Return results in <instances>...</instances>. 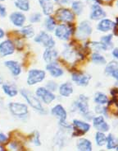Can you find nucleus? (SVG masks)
<instances>
[{"instance_id": "f257e3e1", "label": "nucleus", "mask_w": 118, "mask_h": 151, "mask_svg": "<svg viewBox=\"0 0 118 151\" xmlns=\"http://www.w3.org/2000/svg\"><path fill=\"white\" fill-rule=\"evenodd\" d=\"M20 93L23 96V98L26 100V102H28L34 109H35L40 112H45V110H44L40 100L35 96H34V94L31 92L26 89H22L20 91Z\"/></svg>"}, {"instance_id": "f03ea898", "label": "nucleus", "mask_w": 118, "mask_h": 151, "mask_svg": "<svg viewBox=\"0 0 118 151\" xmlns=\"http://www.w3.org/2000/svg\"><path fill=\"white\" fill-rule=\"evenodd\" d=\"M72 32L73 30L71 26L67 24H61L57 27V28L55 30V35L60 40L67 41L71 36Z\"/></svg>"}, {"instance_id": "7ed1b4c3", "label": "nucleus", "mask_w": 118, "mask_h": 151, "mask_svg": "<svg viewBox=\"0 0 118 151\" xmlns=\"http://www.w3.org/2000/svg\"><path fill=\"white\" fill-rule=\"evenodd\" d=\"M45 78V72L40 70H30L27 78L28 85H35L42 82Z\"/></svg>"}, {"instance_id": "20e7f679", "label": "nucleus", "mask_w": 118, "mask_h": 151, "mask_svg": "<svg viewBox=\"0 0 118 151\" xmlns=\"http://www.w3.org/2000/svg\"><path fill=\"white\" fill-rule=\"evenodd\" d=\"M9 109L12 114L16 116H25L28 113V107L23 103L11 102L9 104Z\"/></svg>"}, {"instance_id": "39448f33", "label": "nucleus", "mask_w": 118, "mask_h": 151, "mask_svg": "<svg viewBox=\"0 0 118 151\" xmlns=\"http://www.w3.org/2000/svg\"><path fill=\"white\" fill-rule=\"evenodd\" d=\"M35 41L37 43H40L45 46L46 48H53L55 45V41L53 39V37H50L49 34L45 32H41L35 38Z\"/></svg>"}, {"instance_id": "423d86ee", "label": "nucleus", "mask_w": 118, "mask_h": 151, "mask_svg": "<svg viewBox=\"0 0 118 151\" xmlns=\"http://www.w3.org/2000/svg\"><path fill=\"white\" fill-rule=\"evenodd\" d=\"M36 95L46 104L51 103L55 99V95L50 90L45 88H39L36 90Z\"/></svg>"}, {"instance_id": "0eeeda50", "label": "nucleus", "mask_w": 118, "mask_h": 151, "mask_svg": "<svg viewBox=\"0 0 118 151\" xmlns=\"http://www.w3.org/2000/svg\"><path fill=\"white\" fill-rule=\"evenodd\" d=\"M92 33V27L88 22H82L79 25L77 29L76 36L80 39H85L88 37H90Z\"/></svg>"}, {"instance_id": "6e6552de", "label": "nucleus", "mask_w": 118, "mask_h": 151, "mask_svg": "<svg viewBox=\"0 0 118 151\" xmlns=\"http://www.w3.org/2000/svg\"><path fill=\"white\" fill-rule=\"evenodd\" d=\"M56 16L58 20L64 22H71L74 19L73 12L66 8L58 9L56 12Z\"/></svg>"}, {"instance_id": "1a4fd4ad", "label": "nucleus", "mask_w": 118, "mask_h": 151, "mask_svg": "<svg viewBox=\"0 0 118 151\" xmlns=\"http://www.w3.org/2000/svg\"><path fill=\"white\" fill-rule=\"evenodd\" d=\"M73 126L75 128V133H74L75 136L81 135V134H85L90 131V124L79 121V120H74Z\"/></svg>"}, {"instance_id": "9d476101", "label": "nucleus", "mask_w": 118, "mask_h": 151, "mask_svg": "<svg viewBox=\"0 0 118 151\" xmlns=\"http://www.w3.org/2000/svg\"><path fill=\"white\" fill-rule=\"evenodd\" d=\"M14 52V44L10 40H6L0 43V55L7 56L10 55Z\"/></svg>"}, {"instance_id": "9b49d317", "label": "nucleus", "mask_w": 118, "mask_h": 151, "mask_svg": "<svg viewBox=\"0 0 118 151\" xmlns=\"http://www.w3.org/2000/svg\"><path fill=\"white\" fill-rule=\"evenodd\" d=\"M75 105L76 106L80 112L82 114L85 115L89 112V104H88V98L85 97L84 95H81L78 100L75 102Z\"/></svg>"}, {"instance_id": "f8f14e48", "label": "nucleus", "mask_w": 118, "mask_h": 151, "mask_svg": "<svg viewBox=\"0 0 118 151\" xmlns=\"http://www.w3.org/2000/svg\"><path fill=\"white\" fill-rule=\"evenodd\" d=\"M93 123H94V127L98 131L107 132V131H109V126L104 121V118L102 116H98L94 117V120H93Z\"/></svg>"}, {"instance_id": "ddd939ff", "label": "nucleus", "mask_w": 118, "mask_h": 151, "mask_svg": "<svg viewBox=\"0 0 118 151\" xmlns=\"http://www.w3.org/2000/svg\"><path fill=\"white\" fill-rule=\"evenodd\" d=\"M71 78L77 85L80 86H87L89 84L90 77L88 74H78V73H75L72 74Z\"/></svg>"}, {"instance_id": "4468645a", "label": "nucleus", "mask_w": 118, "mask_h": 151, "mask_svg": "<svg viewBox=\"0 0 118 151\" xmlns=\"http://www.w3.org/2000/svg\"><path fill=\"white\" fill-rule=\"evenodd\" d=\"M10 20L12 22V24L15 25L16 27H20L24 25L25 22V17L23 13L20 12H12L10 15Z\"/></svg>"}, {"instance_id": "2eb2a0df", "label": "nucleus", "mask_w": 118, "mask_h": 151, "mask_svg": "<svg viewBox=\"0 0 118 151\" xmlns=\"http://www.w3.org/2000/svg\"><path fill=\"white\" fill-rule=\"evenodd\" d=\"M105 16L106 13L98 4H95L92 6V12L90 14V18L92 20H99L101 18H103Z\"/></svg>"}, {"instance_id": "dca6fc26", "label": "nucleus", "mask_w": 118, "mask_h": 151, "mask_svg": "<svg viewBox=\"0 0 118 151\" xmlns=\"http://www.w3.org/2000/svg\"><path fill=\"white\" fill-rule=\"evenodd\" d=\"M51 113L60 120V122H64L66 118V111L61 105H57L51 110Z\"/></svg>"}, {"instance_id": "f3484780", "label": "nucleus", "mask_w": 118, "mask_h": 151, "mask_svg": "<svg viewBox=\"0 0 118 151\" xmlns=\"http://www.w3.org/2000/svg\"><path fill=\"white\" fill-rule=\"evenodd\" d=\"M5 66H7L14 76H18L21 73V68L19 63L13 60H8L5 62Z\"/></svg>"}, {"instance_id": "a211bd4d", "label": "nucleus", "mask_w": 118, "mask_h": 151, "mask_svg": "<svg viewBox=\"0 0 118 151\" xmlns=\"http://www.w3.org/2000/svg\"><path fill=\"white\" fill-rule=\"evenodd\" d=\"M57 58V51L53 48H47L44 53V60L48 64L55 63V60Z\"/></svg>"}, {"instance_id": "6ab92c4d", "label": "nucleus", "mask_w": 118, "mask_h": 151, "mask_svg": "<svg viewBox=\"0 0 118 151\" xmlns=\"http://www.w3.org/2000/svg\"><path fill=\"white\" fill-rule=\"evenodd\" d=\"M43 12L45 15H50L53 12V4L52 0H39Z\"/></svg>"}, {"instance_id": "aec40b11", "label": "nucleus", "mask_w": 118, "mask_h": 151, "mask_svg": "<svg viewBox=\"0 0 118 151\" xmlns=\"http://www.w3.org/2000/svg\"><path fill=\"white\" fill-rule=\"evenodd\" d=\"M46 69L49 71L50 74L54 78H57L61 76L63 74V71L61 69H60L55 63H50L48 64L46 66Z\"/></svg>"}, {"instance_id": "412c9836", "label": "nucleus", "mask_w": 118, "mask_h": 151, "mask_svg": "<svg viewBox=\"0 0 118 151\" xmlns=\"http://www.w3.org/2000/svg\"><path fill=\"white\" fill-rule=\"evenodd\" d=\"M115 23L109 19H102L98 25V30L100 32H108L114 27Z\"/></svg>"}, {"instance_id": "4be33fe9", "label": "nucleus", "mask_w": 118, "mask_h": 151, "mask_svg": "<svg viewBox=\"0 0 118 151\" xmlns=\"http://www.w3.org/2000/svg\"><path fill=\"white\" fill-rule=\"evenodd\" d=\"M59 93L62 97H69L73 93V86L71 83H62L59 88Z\"/></svg>"}, {"instance_id": "5701e85b", "label": "nucleus", "mask_w": 118, "mask_h": 151, "mask_svg": "<svg viewBox=\"0 0 118 151\" xmlns=\"http://www.w3.org/2000/svg\"><path fill=\"white\" fill-rule=\"evenodd\" d=\"M77 149L81 151H91L92 150V144L89 139H81L77 143Z\"/></svg>"}, {"instance_id": "b1692460", "label": "nucleus", "mask_w": 118, "mask_h": 151, "mask_svg": "<svg viewBox=\"0 0 118 151\" xmlns=\"http://www.w3.org/2000/svg\"><path fill=\"white\" fill-rule=\"evenodd\" d=\"M3 89L5 93L7 94L9 97H15L17 94V89L15 86L12 85V84H9V83H5L3 85Z\"/></svg>"}, {"instance_id": "393cba45", "label": "nucleus", "mask_w": 118, "mask_h": 151, "mask_svg": "<svg viewBox=\"0 0 118 151\" xmlns=\"http://www.w3.org/2000/svg\"><path fill=\"white\" fill-rule=\"evenodd\" d=\"M15 6L21 11H29L30 2L29 0H15Z\"/></svg>"}, {"instance_id": "a878e982", "label": "nucleus", "mask_w": 118, "mask_h": 151, "mask_svg": "<svg viewBox=\"0 0 118 151\" xmlns=\"http://www.w3.org/2000/svg\"><path fill=\"white\" fill-rule=\"evenodd\" d=\"M94 102L99 105H105L108 102L107 97L104 93H97L94 97Z\"/></svg>"}, {"instance_id": "bb28decb", "label": "nucleus", "mask_w": 118, "mask_h": 151, "mask_svg": "<svg viewBox=\"0 0 118 151\" xmlns=\"http://www.w3.org/2000/svg\"><path fill=\"white\" fill-rule=\"evenodd\" d=\"M95 140H96V144L98 145V146H102L107 142L106 135H104L102 131H98V132L96 133Z\"/></svg>"}, {"instance_id": "cd10ccee", "label": "nucleus", "mask_w": 118, "mask_h": 151, "mask_svg": "<svg viewBox=\"0 0 118 151\" xmlns=\"http://www.w3.org/2000/svg\"><path fill=\"white\" fill-rule=\"evenodd\" d=\"M117 146V140L114 138V136L110 134L107 137V148L108 150H112V149H115Z\"/></svg>"}, {"instance_id": "c85d7f7f", "label": "nucleus", "mask_w": 118, "mask_h": 151, "mask_svg": "<svg viewBox=\"0 0 118 151\" xmlns=\"http://www.w3.org/2000/svg\"><path fill=\"white\" fill-rule=\"evenodd\" d=\"M71 8L77 15H81L83 12V4L80 1H74L71 4Z\"/></svg>"}, {"instance_id": "c756f323", "label": "nucleus", "mask_w": 118, "mask_h": 151, "mask_svg": "<svg viewBox=\"0 0 118 151\" xmlns=\"http://www.w3.org/2000/svg\"><path fill=\"white\" fill-rule=\"evenodd\" d=\"M92 61L95 64H99V65H104L106 64V60L102 55H99L98 53H94L92 55Z\"/></svg>"}, {"instance_id": "7c9ffc66", "label": "nucleus", "mask_w": 118, "mask_h": 151, "mask_svg": "<svg viewBox=\"0 0 118 151\" xmlns=\"http://www.w3.org/2000/svg\"><path fill=\"white\" fill-rule=\"evenodd\" d=\"M55 27H56V22H55V21H54L53 17H48L45 20V27L48 31L52 32V31L54 30Z\"/></svg>"}, {"instance_id": "2f4dec72", "label": "nucleus", "mask_w": 118, "mask_h": 151, "mask_svg": "<svg viewBox=\"0 0 118 151\" xmlns=\"http://www.w3.org/2000/svg\"><path fill=\"white\" fill-rule=\"evenodd\" d=\"M21 33L24 35L25 37H32L34 36V34H35V32H34V28L31 26H26V27L22 28Z\"/></svg>"}, {"instance_id": "473e14b6", "label": "nucleus", "mask_w": 118, "mask_h": 151, "mask_svg": "<svg viewBox=\"0 0 118 151\" xmlns=\"http://www.w3.org/2000/svg\"><path fill=\"white\" fill-rule=\"evenodd\" d=\"M112 35H107V36L102 37V38H101V42L106 46L107 49H108V48H110V47L112 46Z\"/></svg>"}, {"instance_id": "72a5a7b5", "label": "nucleus", "mask_w": 118, "mask_h": 151, "mask_svg": "<svg viewBox=\"0 0 118 151\" xmlns=\"http://www.w3.org/2000/svg\"><path fill=\"white\" fill-rule=\"evenodd\" d=\"M117 68H118L117 62L112 61L110 62L107 65L106 69H105V72H106V74H111L113 70H115L116 69H117Z\"/></svg>"}, {"instance_id": "f704fd0d", "label": "nucleus", "mask_w": 118, "mask_h": 151, "mask_svg": "<svg viewBox=\"0 0 118 151\" xmlns=\"http://www.w3.org/2000/svg\"><path fill=\"white\" fill-rule=\"evenodd\" d=\"M41 20V14L40 13H34L31 15L30 21L31 23H35V22H39Z\"/></svg>"}, {"instance_id": "c9c22d12", "label": "nucleus", "mask_w": 118, "mask_h": 151, "mask_svg": "<svg viewBox=\"0 0 118 151\" xmlns=\"http://www.w3.org/2000/svg\"><path fill=\"white\" fill-rule=\"evenodd\" d=\"M46 88H47L49 90H50V91H56V90H57V85L55 82L50 81L49 82V83H48V84L46 85Z\"/></svg>"}, {"instance_id": "e433bc0d", "label": "nucleus", "mask_w": 118, "mask_h": 151, "mask_svg": "<svg viewBox=\"0 0 118 151\" xmlns=\"http://www.w3.org/2000/svg\"><path fill=\"white\" fill-rule=\"evenodd\" d=\"M6 14H7L6 8L4 7V5L0 4V17H4L6 16Z\"/></svg>"}, {"instance_id": "4c0bfd02", "label": "nucleus", "mask_w": 118, "mask_h": 151, "mask_svg": "<svg viewBox=\"0 0 118 151\" xmlns=\"http://www.w3.org/2000/svg\"><path fill=\"white\" fill-rule=\"evenodd\" d=\"M7 140H8L7 135H5L3 133H0V144L5 143V142H7Z\"/></svg>"}, {"instance_id": "58836bf2", "label": "nucleus", "mask_w": 118, "mask_h": 151, "mask_svg": "<svg viewBox=\"0 0 118 151\" xmlns=\"http://www.w3.org/2000/svg\"><path fill=\"white\" fill-rule=\"evenodd\" d=\"M34 142L35 145H40V135L37 133V135L35 136V139H34Z\"/></svg>"}, {"instance_id": "ea45409f", "label": "nucleus", "mask_w": 118, "mask_h": 151, "mask_svg": "<svg viewBox=\"0 0 118 151\" xmlns=\"http://www.w3.org/2000/svg\"><path fill=\"white\" fill-rule=\"evenodd\" d=\"M111 75H112L113 78H115L117 80H118V68L117 69H116L115 70H113V71L112 72Z\"/></svg>"}, {"instance_id": "a19ab883", "label": "nucleus", "mask_w": 118, "mask_h": 151, "mask_svg": "<svg viewBox=\"0 0 118 151\" xmlns=\"http://www.w3.org/2000/svg\"><path fill=\"white\" fill-rule=\"evenodd\" d=\"M112 55H113L116 59H117L118 60V48H115V49L112 50Z\"/></svg>"}, {"instance_id": "79ce46f5", "label": "nucleus", "mask_w": 118, "mask_h": 151, "mask_svg": "<svg viewBox=\"0 0 118 151\" xmlns=\"http://www.w3.org/2000/svg\"><path fill=\"white\" fill-rule=\"evenodd\" d=\"M54 1L61 4H65L67 3V0H54Z\"/></svg>"}, {"instance_id": "37998d69", "label": "nucleus", "mask_w": 118, "mask_h": 151, "mask_svg": "<svg viewBox=\"0 0 118 151\" xmlns=\"http://www.w3.org/2000/svg\"><path fill=\"white\" fill-rule=\"evenodd\" d=\"M96 1L98 2V3H101V2H103V3H109L112 0H96Z\"/></svg>"}, {"instance_id": "c03bdc74", "label": "nucleus", "mask_w": 118, "mask_h": 151, "mask_svg": "<svg viewBox=\"0 0 118 151\" xmlns=\"http://www.w3.org/2000/svg\"><path fill=\"white\" fill-rule=\"evenodd\" d=\"M4 36V32L2 30V29H0V39L1 38H3Z\"/></svg>"}, {"instance_id": "a18cd8bd", "label": "nucleus", "mask_w": 118, "mask_h": 151, "mask_svg": "<svg viewBox=\"0 0 118 151\" xmlns=\"http://www.w3.org/2000/svg\"><path fill=\"white\" fill-rule=\"evenodd\" d=\"M1 83H2V78H0V84H1Z\"/></svg>"}, {"instance_id": "49530a36", "label": "nucleus", "mask_w": 118, "mask_h": 151, "mask_svg": "<svg viewBox=\"0 0 118 151\" xmlns=\"http://www.w3.org/2000/svg\"><path fill=\"white\" fill-rule=\"evenodd\" d=\"M117 150H118V146H117V149H116Z\"/></svg>"}, {"instance_id": "de8ad7c7", "label": "nucleus", "mask_w": 118, "mask_h": 151, "mask_svg": "<svg viewBox=\"0 0 118 151\" xmlns=\"http://www.w3.org/2000/svg\"><path fill=\"white\" fill-rule=\"evenodd\" d=\"M117 7H118V0H117Z\"/></svg>"}, {"instance_id": "09e8293b", "label": "nucleus", "mask_w": 118, "mask_h": 151, "mask_svg": "<svg viewBox=\"0 0 118 151\" xmlns=\"http://www.w3.org/2000/svg\"><path fill=\"white\" fill-rule=\"evenodd\" d=\"M0 1H4V0H0Z\"/></svg>"}]
</instances>
